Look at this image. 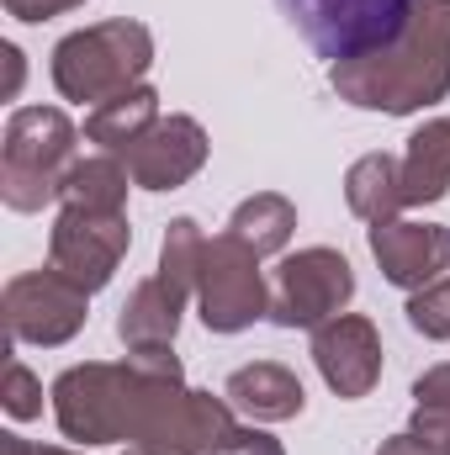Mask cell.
Returning <instances> with one entry per match:
<instances>
[{
  "label": "cell",
  "mask_w": 450,
  "mask_h": 455,
  "mask_svg": "<svg viewBox=\"0 0 450 455\" xmlns=\"http://www.w3.org/2000/svg\"><path fill=\"white\" fill-rule=\"evenodd\" d=\"M207 154H213L207 127L186 112H170L122 154V164H127L133 186H143V191H181L186 180L202 175Z\"/></svg>",
  "instance_id": "obj_10"
},
{
  "label": "cell",
  "mask_w": 450,
  "mask_h": 455,
  "mask_svg": "<svg viewBox=\"0 0 450 455\" xmlns=\"http://www.w3.org/2000/svg\"><path fill=\"white\" fill-rule=\"evenodd\" d=\"M53 91L75 107H101L122 91L143 85L154 69V32L133 16H112L96 27H80L53 43Z\"/></svg>",
  "instance_id": "obj_3"
},
{
  "label": "cell",
  "mask_w": 450,
  "mask_h": 455,
  "mask_svg": "<svg viewBox=\"0 0 450 455\" xmlns=\"http://www.w3.org/2000/svg\"><path fill=\"white\" fill-rule=\"evenodd\" d=\"M313 365L324 376V387L355 403V397H371L376 381H382V334L366 313H339L329 323L313 329Z\"/></svg>",
  "instance_id": "obj_11"
},
{
  "label": "cell",
  "mask_w": 450,
  "mask_h": 455,
  "mask_svg": "<svg viewBox=\"0 0 450 455\" xmlns=\"http://www.w3.org/2000/svg\"><path fill=\"white\" fill-rule=\"evenodd\" d=\"M371 259L382 270V281L419 291L430 281H440L450 270V228L446 223H424V218H392V223H371L366 228Z\"/></svg>",
  "instance_id": "obj_12"
},
{
  "label": "cell",
  "mask_w": 450,
  "mask_h": 455,
  "mask_svg": "<svg viewBox=\"0 0 450 455\" xmlns=\"http://www.w3.org/2000/svg\"><path fill=\"white\" fill-rule=\"evenodd\" d=\"M329 85L355 112L414 116L450 96V0H419L398 37L329 64Z\"/></svg>",
  "instance_id": "obj_1"
},
{
  "label": "cell",
  "mask_w": 450,
  "mask_h": 455,
  "mask_svg": "<svg viewBox=\"0 0 450 455\" xmlns=\"http://www.w3.org/2000/svg\"><path fill=\"white\" fill-rule=\"evenodd\" d=\"M133 249V223L127 212H80V207H59V218L48 228V265L59 275H69L80 291H101L112 286L117 265Z\"/></svg>",
  "instance_id": "obj_9"
},
{
  "label": "cell",
  "mask_w": 450,
  "mask_h": 455,
  "mask_svg": "<svg viewBox=\"0 0 450 455\" xmlns=\"http://www.w3.org/2000/svg\"><path fill=\"white\" fill-rule=\"evenodd\" d=\"M218 455H286V451H281L276 435H265V424H238Z\"/></svg>",
  "instance_id": "obj_24"
},
{
  "label": "cell",
  "mask_w": 450,
  "mask_h": 455,
  "mask_svg": "<svg viewBox=\"0 0 450 455\" xmlns=\"http://www.w3.org/2000/svg\"><path fill=\"white\" fill-rule=\"evenodd\" d=\"M0 455H80V451H64V445H37V440H21V435H0Z\"/></svg>",
  "instance_id": "obj_28"
},
{
  "label": "cell",
  "mask_w": 450,
  "mask_h": 455,
  "mask_svg": "<svg viewBox=\"0 0 450 455\" xmlns=\"http://www.w3.org/2000/svg\"><path fill=\"white\" fill-rule=\"evenodd\" d=\"M350 302H355V265L329 243L297 249L276 265V281H270V323L276 329H318V323L339 318Z\"/></svg>",
  "instance_id": "obj_7"
},
{
  "label": "cell",
  "mask_w": 450,
  "mask_h": 455,
  "mask_svg": "<svg viewBox=\"0 0 450 455\" xmlns=\"http://www.w3.org/2000/svg\"><path fill=\"white\" fill-rule=\"evenodd\" d=\"M91 318V291H80L69 275L48 270H21L5 281V329L16 344L59 349L69 344Z\"/></svg>",
  "instance_id": "obj_8"
},
{
  "label": "cell",
  "mask_w": 450,
  "mask_h": 455,
  "mask_svg": "<svg viewBox=\"0 0 450 455\" xmlns=\"http://www.w3.org/2000/svg\"><path fill=\"white\" fill-rule=\"evenodd\" d=\"M202 254H207V233L197 218H170L159 238V281H170L175 291H186L197 302V275H202Z\"/></svg>",
  "instance_id": "obj_20"
},
{
  "label": "cell",
  "mask_w": 450,
  "mask_h": 455,
  "mask_svg": "<svg viewBox=\"0 0 450 455\" xmlns=\"http://www.w3.org/2000/svg\"><path fill=\"white\" fill-rule=\"evenodd\" d=\"M85 0H5V16H16V21H53V16H64V11H80Z\"/></svg>",
  "instance_id": "obj_26"
},
{
  "label": "cell",
  "mask_w": 450,
  "mask_h": 455,
  "mask_svg": "<svg viewBox=\"0 0 450 455\" xmlns=\"http://www.w3.org/2000/svg\"><path fill=\"white\" fill-rule=\"evenodd\" d=\"M197 313L213 334H244L260 318H270V286H265L260 254L228 228L207 238L202 275H197Z\"/></svg>",
  "instance_id": "obj_6"
},
{
  "label": "cell",
  "mask_w": 450,
  "mask_h": 455,
  "mask_svg": "<svg viewBox=\"0 0 450 455\" xmlns=\"http://www.w3.org/2000/svg\"><path fill=\"white\" fill-rule=\"evenodd\" d=\"M344 202L360 223H392L403 218L408 207V191H403V159L398 154H360L350 170H344Z\"/></svg>",
  "instance_id": "obj_15"
},
{
  "label": "cell",
  "mask_w": 450,
  "mask_h": 455,
  "mask_svg": "<svg viewBox=\"0 0 450 455\" xmlns=\"http://www.w3.org/2000/svg\"><path fill=\"white\" fill-rule=\"evenodd\" d=\"M376 455H435V451H430V445H424V440H419L414 429H403V435L382 440V445H376Z\"/></svg>",
  "instance_id": "obj_29"
},
{
  "label": "cell",
  "mask_w": 450,
  "mask_h": 455,
  "mask_svg": "<svg viewBox=\"0 0 450 455\" xmlns=\"http://www.w3.org/2000/svg\"><path fill=\"white\" fill-rule=\"evenodd\" d=\"M80 159V127L59 107H21L0 143V202L11 212H43L59 202L64 170Z\"/></svg>",
  "instance_id": "obj_4"
},
{
  "label": "cell",
  "mask_w": 450,
  "mask_h": 455,
  "mask_svg": "<svg viewBox=\"0 0 450 455\" xmlns=\"http://www.w3.org/2000/svg\"><path fill=\"white\" fill-rule=\"evenodd\" d=\"M154 122H159V91L133 85V91H122V96L85 112V143H96L101 154H127Z\"/></svg>",
  "instance_id": "obj_18"
},
{
  "label": "cell",
  "mask_w": 450,
  "mask_h": 455,
  "mask_svg": "<svg viewBox=\"0 0 450 455\" xmlns=\"http://www.w3.org/2000/svg\"><path fill=\"white\" fill-rule=\"evenodd\" d=\"M276 5L318 59L344 64L398 37L419 0H276Z\"/></svg>",
  "instance_id": "obj_5"
},
{
  "label": "cell",
  "mask_w": 450,
  "mask_h": 455,
  "mask_svg": "<svg viewBox=\"0 0 450 455\" xmlns=\"http://www.w3.org/2000/svg\"><path fill=\"white\" fill-rule=\"evenodd\" d=\"M403 191L408 207H430L450 196V116H430L424 127H414L403 148Z\"/></svg>",
  "instance_id": "obj_16"
},
{
  "label": "cell",
  "mask_w": 450,
  "mask_h": 455,
  "mask_svg": "<svg viewBox=\"0 0 450 455\" xmlns=\"http://www.w3.org/2000/svg\"><path fill=\"white\" fill-rule=\"evenodd\" d=\"M414 408H450V360L430 365V371L414 381Z\"/></svg>",
  "instance_id": "obj_25"
},
{
  "label": "cell",
  "mask_w": 450,
  "mask_h": 455,
  "mask_svg": "<svg viewBox=\"0 0 450 455\" xmlns=\"http://www.w3.org/2000/svg\"><path fill=\"white\" fill-rule=\"evenodd\" d=\"M223 397L233 403V413L249 419V424H286V419H297L308 408V392H302L297 371L281 365V360L238 365L223 381Z\"/></svg>",
  "instance_id": "obj_13"
},
{
  "label": "cell",
  "mask_w": 450,
  "mask_h": 455,
  "mask_svg": "<svg viewBox=\"0 0 450 455\" xmlns=\"http://www.w3.org/2000/svg\"><path fill=\"white\" fill-rule=\"evenodd\" d=\"M228 233L244 238L260 259H265V254H286V243H292V233H297V207H292V196H281V191H254V196H244V202L233 207Z\"/></svg>",
  "instance_id": "obj_19"
},
{
  "label": "cell",
  "mask_w": 450,
  "mask_h": 455,
  "mask_svg": "<svg viewBox=\"0 0 450 455\" xmlns=\"http://www.w3.org/2000/svg\"><path fill=\"white\" fill-rule=\"evenodd\" d=\"M127 455H149V451H138V445H127Z\"/></svg>",
  "instance_id": "obj_30"
},
{
  "label": "cell",
  "mask_w": 450,
  "mask_h": 455,
  "mask_svg": "<svg viewBox=\"0 0 450 455\" xmlns=\"http://www.w3.org/2000/svg\"><path fill=\"white\" fill-rule=\"evenodd\" d=\"M435 455H450V408H414V424H408Z\"/></svg>",
  "instance_id": "obj_23"
},
{
  "label": "cell",
  "mask_w": 450,
  "mask_h": 455,
  "mask_svg": "<svg viewBox=\"0 0 450 455\" xmlns=\"http://www.w3.org/2000/svg\"><path fill=\"white\" fill-rule=\"evenodd\" d=\"M154 376H186L175 349H127L122 360H85L59 371V381L48 387L53 397V419L59 435L75 445H117L133 440L143 392Z\"/></svg>",
  "instance_id": "obj_2"
},
{
  "label": "cell",
  "mask_w": 450,
  "mask_h": 455,
  "mask_svg": "<svg viewBox=\"0 0 450 455\" xmlns=\"http://www.w3.org/2000/svg\"><path fill=\"white\" fill-rule=\"evenodd\" d=\"M0 403H5V413H11L16 424H32V419H43V381H37L21 360H11V365H5V392H0Z\"/></svg>",
  "instance_id": "obj_22"
},
{
  "label": "cell",
  "mask_w": 450,
  "mask_h": 455,
  "mask_svg": "<svg viewBox=\"0 0 450 455\" xmlns=\"http://www.w3.org/2000/svg\"><path fill=\"white\" fill-rule=\"evenodd\" d=\"M127 191H133V175L122 164V154H85L64 170V186H59V207H80V212H127Z\"/></svg>",
  "instance_id": "obj_17"
},
{
  "label": "cell",
  "mask_w": 450,
  "mask_h": 455,
  "mask_svg": "<svg viewBox=\"0 0 450 455\" xmlns=\"http://www.w3.org/2000/svg\"><path fill=\"white\" fill-rule=\"evenodd\" d=\"M186 291H175L170 281L149 275L127 291V302L117 307V339L122 349H175L181 318H186Z\"/></svg>",
  "instance_id": "obj_14"
},
{
  "label": "cell",
  "mask_w": 450,
  "mask_h": 455,
  "mask_svg": "<svg viewBox=\"0 0 450 455\" xmlns=\"http://www.w3.org/2000/svg\"><path fill=\"white\" fill-rule=\"evenodd\" d=\"M0 59H5V101H16V96H21V80H27L21 48H16V43H5V48H0Z\"/></svg>",
  "instance_id": "obj_27"
},
{
  "label": "cell",
  "mask_w": 450,
  "mask_h": 455,
  "mask_svg": "<svg viewBox=\"0 0 450 455\" xmlns=\"http://www.w3.org/2000/svg\"><path fill=\"white\" fill-rule=\"evenodd\" d=\"M403 313H408V329H414V334L446 344L450 339V275L419 286V291H408V307H403Z\"/></svg>",
  "instance_id": "obj_21"
}]
</instances>
